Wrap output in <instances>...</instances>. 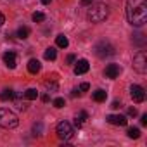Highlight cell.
<instances>
[{
  "label": "cell",
  "instance_id": "6da1fadb",
  "mask_svg": "<svg viewBox=\"0 0 147 147\" xmlns=\"http://www.w3.org/2000/svg\"><path fill=\"white\" fill-rule=\"evenodd\" d=\"M126 19L131 26H137V28L147 23L145 0H126Z\"/></svg>",
  "mask_w": 147,
  "mask_h": 147
},
{
  "label": "cell",
  "instance_id": "7a4b0ae2",
  "mask_svg": "<svg viewBox=\"0 0 147 147\" xmlns=\"http://www.w3.org/2000/svg\"><path fill=\"white\" fill-rule=\"evenodd\" d=\"M107 14H109L107 5H104V4H95V5H92V7L88 9L87 18H88L92 23H102V21L107 18Z\"/></svg>",
  "mask_w": 147,
  "mask_h": 147
},
{
  "label": "cell",
  "instance_id": "3957f363",
  "mask_svg": "<svg viewBox=\"0 0 147 147\" xmlns=\"http://www.w3.org/2000/svg\"><path fill=\"white\" fill-rule=\"evenodd\" d=\"M18 125H19V119L12 111H9L5 107L0 109V126L9 130V128H16Z\"/></svg>",
  "mask_w": 147,
  "mask_h": 147
},
{
  "label": "cell",
  "instance_id": "277c9868",
  "mask_svg": "<svg viewBox=\"0 0 147 147\" xmlns=\"http://www.w3.org/2000/svg\"><path fill=\"white\" fill-rule=\"evenodd\" d=\"M94 52H95V55L97 57H111V55H114L116 54V50H114V47L109 43V42H106V40H102V42H99L95 47H94Z\"/></svg>",
  "mask_w": 147,
  "mask_h": 147
},
{
  "label": "cell",
  "instance_id": "5b68a950",
  "mask_svg": "<svg viewBox=\"0 0 147 147\" xmlns=\"http://www.w3.org/2000/svg\"><path fill=\"white\" fill-rule=\"evenodd\" d=\"M55 131H57V137H59L61 140H71L73 135H75V130H73V126H71L67 121H61V123H57Z\"/></svg>",
  "mask_w": 147,
  "mask_h": 147
},
{
  "label": "cell",
  "instance_id": "8992f818",
  "mask_svg": "<svg viewBox=\"0 0 147 147\" xmlns=\"http://www.w3.org/2000/svg\"><path fill=\"white\" fill-rule=\"evenodd\" d=\"M133 67H135V71H138V73H145V71H147V55H145L144 50H140V52L133 57Z\"/></svg>",
  "mask_w": 147,
  "mask_h": 147
},
{
  "label": "cell",
  "instance_id": "52a82bcc",
  "mask_svg": "<svg viewBox=\"0 0 147 147\" xmlns=\"http://www.w3.org/2000/svg\"><path fill=\"white\" fill-rule=\"evenodd\" d=\"M130 95H131L133 102H137V104H140V102L145 100V90L140 85H131L130 87Z\"/></svg>",
  "mask_w": 147,
  "mask_h": 147
},
{
  "label": "cell",
  "instance_id": "ba28073f",
  "mask_svg": "<svg viewBox=\"0 0 147 147\" xmlns=\"http://www.w3.org/2000/svg\"><path fill=\"white\" fill-rule=\"evenodd\" d=\"M106 119H107V123H111V125H116V126H125V125L128 123L126 116H123V114H109Z\"/></svg>",
  "mask_w": 147,
  "mask_h": 147
},
{
  "label": "cell",
  "instance_id": "9c48e42d",
  "mask_svg": "<svg viewBox=\"0 0 147 147\" xmlns=\"http://www.w3.org/2000/svg\"><path fill=\"white\" fill-rule=\"evenodd\" d=\"M104 73H106L107 78H118L119 73H121V67H119V64H107Z\"/></svg>",
  "mask_w": 147,
  "mask_h": 147
},
{
  "label": "cell",
  "instance_id": "30bf717a",
  "mask_svg": "<svg viewBox=\"0 0 147 147\" xmlns=\"http://www.w3.org/2000/svg\"><path fill=\"white\" fill-rule=\"evenodd\" d=\"M88 67H90L88 61L87 59H80L76 62V66H75V75H85V73L88 71Z\"/></svg>",
  "mask_w": 147,
  "mask_h": 147
},
{
  "label": "cell",
  "instance_id": "8fae6325",
  "mask_svg": "<svg viewBox=\"0 0 147 147\" xmlns=\"http://www.w3.org/2000/svg\"><path fill=\"white\" fill-rule=\"evenodd\" d=\"M4 62H5L7 67L14 69L16 64H18V61H16V54H14V52H5V54H4Z\"/></svg>",
  "mask_w": 147,
  "mask_h": 147
},
{
  "label": "cell",
  "instance_id": "7c38bea8",
  "mask_svg": "<svg viewBox=\"0 0 147 147\" xmlns=\"http://www.w3.org/2000/svg\"><path fill=\"white\" fill-rule=\"evenodd\" d=\"M40 69H42L40 61H38V59H30V62H28V71L31 73V75H36V73H40Z\"/></svg>",
  "mask_w": 147,
  "mask_h": 147
},
{
  "label": "cell",
  "instance_id": "4fadbf2b",
  "mask_svg": "<svg viewBox=\"0 0 147 147\" xmlns=\"http://www.w3.org/2000/svg\"><path fill=\"white\" fill-rule=\"evenodd\" d=\"M55 43H57V47H61V49H66V47L69 45V40H67L64 35H59V36L55 38Z\"/></svg>",
  "mask_w": 147,
  "mask_h": 147
},
{
  "label": "cell",
  "instance_id": "5bb4252c",
  "mask_svg": "<svg viewBox=\"0 0 147 147\" xmlns=\"http://www.w3.org/2000/svg\"><path fill=\"white\" fill-rule=\"evenodd\" d=\"M106 97H107V94H106L104 90H95V92H94V100H95V102H104Z\"/></svg>",
  "mask_w": 147,
  "mask_h": 147
},
{
  "label": "cell",
  "instance_id": "9a60e30c",
  "mask_svg": "<svg viewBox=\"0 0 147 147\" xmlns=\"http://www.w3.org/2000/svg\"><path fill=\"white\" fill-rule=\"evenodd\" d=\"M28 36H30V28H28V26H21V28L18 30V38L24 40V38H28Z\"/></svg>",
  "mask_w": 147,
  "mask_h": 147
},
{
  "label": "cell",
  "instance_id": "2e32d148",
  "mask_svg": "<svg viewBox=\"0 0 147 147\" xmlns=\"http://www.w3.org/2000/svg\"><path fill=\"white\" fill-rule=\"evenodd\" d=\"M43 55H45V59H47V61H54V59L57 57V52H55V49H54V47H49V49L45 50V54H43Z\"/></svg>",
  "mask_w": 147,
  "mask_h": 147
},
{
  "label": "cell",
  "instance_id": "e0dca14e",
  "mask_svg": "<svg viewBox=\"0 0 147 147\" xmlns=\"http://www.w3.org/2000/svg\"><path fill=\"white\" fill-rule=\"evenodd\" d=\"M36 97H38L36 88H28V90L24 92V99H28V100H35Z\"/></svg>",
  "mask_w": 147,
  "mask_h": 147
},
{
  "label": "cell",
  "instance_id": "ac0fdd59",
  "mask_svg": "<svg viewBox=\"0 0 147 147\" xmlns=\"http://www.w3.org/2000/svg\"><path fill=\"white\" fill-rule=\"evenodd\" d=\"M87 118H88V114H87V113H85V111H82V113H80V114H78V116H76V119H75V125H76V126H78V128H80V126H82V125H83V121H85V119H87Z\"/></svg>",
  "mask_w": 147,
  "mask_h": 147
},
{
  "label": "cell",
  "instance_id": "d6986e66",
  "mask_svg": "<svg viewBox=\"0 0 147 147\" xmlns=\"http://www.w3.org/2000/svg\"><path fill=\"white\" fill-rule=\"evenodd\" d=\"M126 133H128V137H130V138H138V137H140V130H138L137 126L128 128V131H126Z\"/></svg>",
  "mask_w": 147,
  "mask_h": 147
},
{
  "label": "cell",
  "instance_id": "ffe728a7",
  "mask_svg": "<svg viewBox=\"0 0 147 147\" xmlns=\"http://www.w3.org/2000/svg\"><path fill=\"white\" fill-rule=\"evenodd\" d=\"M14 99V92L12 90H4L2 94H0V100H11Z\"/></svg>",
  "mask_w": 147,
  "mask_h": 147
},
{
  "label": "cell",
  "instance_id": "44dd1931",
  "mask_svg": "<svg viewBox=\"0 0 147 147\" xmlns=\"http://www.w3.org/2000/svg\"><path fill=\"white\" fill-rule=\"evenodd\" d=\"M54 107H57V109H61V107H64L66 106V102H64V99L62 97H57V99H54Z\"/></svg>",
  "mask_w": 147,
  "mask_h": 147
},
{
  "label": "cell",
  "instance_id": "7402d4cb",
  "mask_svg": "<svg viewBox=\"0 0 147 147\" xmlns=\"http://www.w3.org/2000/svg\"><path fill=\"white\" fill-rule=\"evenodd\" d=\"M33 21H35V23L45 21V14H43V12H35V14H33Z\"/></svg>",
  "mask_w": 147,
  "mask_h": 147
},
{
  "label": "cell",
  "instance_id": "603a6c76",
  "mask_svg": "<svg viewBox=\"0 0 147 147\" xmlns=\"http://www.w3.org/2000/svg\"><path fill=\"white\" fill-rule=\"evenodd\" d=\"M42 130H43L42 123H36V125L33 126V131H35V135H42Z\"/></svg>",
  "mask_w": 147,
  "mask_h": 147
},
{
  "label": "cell",
  "instance_id": "cb8c5ba5",
  "mask_svg": "<svg viewBox=\"0 0 147 147\" xmlns=\"http://www.w3.org/2000/svg\"><path fill=\"white\" fill-rule=\"evenodd\" d=\"M75 61H76V55H75V54H69V55H67V64H73Z\"/></svg>",
  "mask_w": 147,
  "mask_h": 147
},
{
  "label": "cell",
  "instance_id": "d4e9b609",
  "mask_svg": "<svg viewBox=\"0 0 147 147\" xmlns=\"http://www.w3.org/2000/svg\"><path fill=\"white\" fill-rule=\"evenodd\" d=\"M45 87H47L49 90H57V85H55V83H49V82H47V83H45Z\"/></svg>",
  "mask_w": 147,
  "mask_h": 147
},
{
  "label": "cell",
  "instance_id": "484cf974",
  "mask_svg": "<svg viewBox=\"0 0 147 147\" xmlns=\"http://www.w3.org/2000/svg\"><path fill=\"white\" fill-rule=\"evenodd\" d=\"M88 88H90V85H88V83H82V85H80V90H82V92H87Z\"/></svg>",
  "mask_w": 147,
  "mask_h": 147
},
{
  "label": "cell",
  "instance_id": "4316f807",
  "mask_svg": "<svg viewBox=\"0 0 147 147\" xmlns=\"http://www.w3.org/2000/svg\"><path fill=\"white\" fill-rule=\"evenodd\" d=\"M128 116H133V118H135V116H137V109H135V107H130V109H128Z\"/></svg>",
  "mask_w": 147,
  "mask_h": 147
},
{
  "label": "cell",
  "instance_id": "83f0119b",
  "mask_svg": "<svg viewBox=\"0 0 147 147\" xmlns=\"http://www.w3.org/2000/svg\"><path fill=\"white\" fill-rule=\"evenodd\" d=\"M111 107H113V109H119V107H121V102H118V100H114Z\"/></svg>",
  "mask_w": 147,
  "mask_h": 147
},
{
  "label": "cell",
  "instance_id": "f1b7e54d",
  "mask_svg": "<svg viewBox=\"0 0 147 147\" xmlns=\"http://www.w3.org/2000/svg\"><path fill=\"white\" fill-rule=\"evenodd\" d=\"M71 95H73V97H76V95H80V88H75V90L71 92Z\"/></svg>",
  "mask_w": 147,
  "mask_h": 147
},
{
  "label": "cell",
  "instance_id": "f546056e",
  "mask_svg": "<svg viewBox=\"0 0 147 147\" xmlns=\"http://www.w3.org/2000/svg\"><path fill=\"white\" fill-rule=\"evenodd\" d=\"M140 123H142V125H147V114H144V116H142V119H140Z\"/></svg>",
  "mask_w": 147,
  "mask_h": 147
},
{
  "label": "cell",
  "instance_id": "4dcf8cb0",
  "mask_svg": "<svg viewBox=\"0 0 147 147\" xmlns=\"http://www.w3.org/2000/svg\"><path fill=\"white\" fill-rule=\"evenodd\" d=\"M4 23H5V18H4V14H2V12H0V26H2Z\"/></svg>",
  "mask_w": 147,
  "mask_h": 147
},
{
  "label": "cell",
  "instance_id": "1f68e13d",
  "mask_svg": "<svg viewBox=\"0 0 147 147\" xmlns=\"http://www.w3.org/2000/svg\"><path fill=\"white\" fill-rule=\"evenodd\" d=\"M82 4H83V5H90V4H92V0H82Z\"/></svg>",
  "mask_w": 147,
  "mask_h": 147
},
{
  "label": "cell",
  "instance_id": "d6a6232c",
  "mask_svg": "<svg viewBox=\"0 0 147 147\" xmlns=\"http://www.w3.org/2000/svg\"><path fill=\"white\" fill-rule=\"evenodd\" d=\"M42 4H50V0H42Z\"/></svg>",
  "mask_w": 147,
  "mask_h": 147
}]
</instances>
